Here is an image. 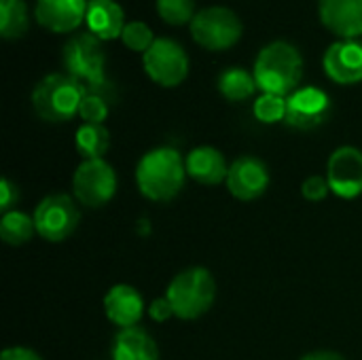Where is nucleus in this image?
<instances>
[{"label": "nucleus", "mask_w": 362, "mask_h": 360, "mask_svg": "<svg viewBox=\"0 0 362 360\" xmlns=\"http://www.w3.org/2000/svg\"><path fill=\"white\" fill-rule=\"evenodd\" d=\"M187 161L172 146H157L144 153L136 166V185L151 202L174 199L187 180Z\"/></svg>", "instance_id": "obj_1"}, {"label": "nucleus", "mask_w": 362, "mask_h": 360, "mask_svg": "<svg viewBox=\"0 0 362 360\" xmlns=\"http://www.w3.org/2000/svg\"><path fill=\"white\" fill-rule=\"evenodd\" d=\"M252 74L263 93L288 98L303 76V57L295 45L274 40L259 51Z\"/></svg>", "instance_id": "obj_2"}, {"label": "nucleus", "mask_w": 362, "mask_h": 360, "mask_svg": "<svg viewBox=\"0 0 362 360\" xmlns=\"http://www.w3.org/2000/svg\"><path fill=\"white\" fill-rule=\"evenodd\" d=\"M85 85L66 72L42 76L32 89V108L47 123H64L78 115Z\"/></svg>", "instance_id": "obj_3"}, {"label": "nucleus", "mask_w": 362, "mask_h": 360, "mask_svg": "<svg viewBox=\"0 0 362 360\" xmlns=\"http://www.w3.org/2000/svg\"><path fill=\"white\" fill-rule=\"evenodd\" d=\"M165 297L170 299L176 318L197 320L214 306L216 282L206 267H187L168 284Z\"/></svg>", "instance_id": "obj_4"}, {"label": "nucleus", "mask_w": 362, "mask_h": 360, "mask_svg": "<svg viewBox=\"0 0 362 360\" xmlns=\"http://www.w3.org/2000/svg\"><path fill=\"white\" fill-rule=\"evenodd\" d=\"M66 74L83 83L87 89L106 87V53L91 32L72 36L62 51Z\"/></svg>", "instance_id": "obj_5"}, {"label": "nucleus", "mask_w": 362, "mask_h": 360, "mask_svg": "<svg viewBox=\"0 0 362 360\" xmlns=\"http://www.w3.org/2000/svg\"><path fill=\"white\" fill-rule=\"evenodd\" d=\"M242 19L229 6H206L191 21L193 40L208 51H227L242 38Z\"/></svg>", "instance_id": "obj_6"}, {"label": "nucleus", "mask_w": 362, "mask_h": 360, "mask_svg": "<svg viewBox=\"0 0 362 360\" xmlns=\"http://www.w3.org/2000/svg\"><path fill=\"white\" fill-rule=\"evenodd\" d=\"M72 189L81 206L102 208L117 193V174L104 159H83L72 176Z\"/></svg>", "instance_id": "obj_7"}, {"label": "nucleus", "mask_w": 362, "mask_h": 360, "mask_svg": "<svg viewBox=\"0 0 362 360\" xmlns=\"http://www.w3.org/2000/svg\"><path fill=\"white\" fill-rule=\"evenodd\" d=\"M142 66L153 83L176 87L189 74V55L174 38H155L151 49L142 53Z\"/></svg>", "instance_id": "obj_8"}, {"label": "nucleus", "mask_w": 362, "mask_h": 360, "mask_svg": "<svg viewBox=\"0 0 362 360\" xmlns=\"http://www.w3.org/2000/svg\"><path fill=\"white\" fill-rule=\"evenodd\" d=\"M78 221H81V212L74 199L66 193L47 195L34 210L36 233L53 244L68 240L78 227Z\"/></svg>", "instance_id": "obj_9"}, {"label": "nucleus", "mask_w": 362, "mask_h": 360, "mask_svg": "<svg viewBox=\"0 0 362 360\" xmlns=\"http://www.w3.org/2000/svg\"><path fill=\"white\" fill-rule=\"evenodd\" d=\"M331 115V98L327 91L308 85L286 98V123L295 129L308 132L322 125Z\"/></svg>", "instance_id": "obj_10"}, {"label": "nucleus", "mask_w": 362, "mask_h": 360, "mask_svg": "<svg viewBox=\"0 0 362 360\" xmlns=\"http://www.w3.org/2000/svg\"><path fill=\"white\" fill-rule=\"evenodd\" d=\"M327 180L331 193L341 199L362 195V151L356 146H339L327 163Z\"/></svg>", "instance_id": "obj_11"}, {"label": "nucleus", "mask_w": 362, "mask_h": 360, "mask_svg": "<svg viewBox=\"0 0 362 360\" xmlns=\"http://www.w3.org/2000/svg\"><path fill=\"white\" fill-rule=\"evenodd\" d=\"M227 189L240 202L259 199L269 187V170L265 161L255 155H242L229 166Z\"/></svg>", "instance_id": "obj_12"}, {"label": "nucleus", "mask_w": 362, "mask_h": 360, "mask_svg": "<svg viewBox=\"0 0 362 360\" xmlns=\"http://www.w3.org/2000/svg\"><path fill=\"white\" fill-rule=\"evenodd\" d=\"M325 72L339 85H356L362 81V40L348 38L333 42L322 57Z\"/></svg>", "instance_id": "obj_13"}, {"label": "nucleus", "mask_w": 362, "mask_h": 360, "mask_svg": "<svg viewBox=\"0 0 362 360\" xmlns=\"http://www.w3.org/2000/svg\"><path fill=\"white\" fill-rule=\"evenodd\" d=\"M89 0H36L34 17L40 28L66 34L76 30L87 17Z\"/></svg>", "instance_id": "obj_14"}, {"label": "nucleus", "mask_w": 362, "mask_h": 360, "mask_svg": "<svg viewBox=\"0 0 362 360\" xmlns=\"http://www.w3.org/2000/svg\"><path fill=\"white\" fill-rule=\"evenodd\" d=\"M318 17L341 40L362 36V0H318Z\"/></svg>", "instance_id": "obj_15"}, {"label": "nucleus", "mask_w": 362, "mask_h": 360, "mask_svg": "<svg viewBox=\"0 0 362 360\" xmlns=\"http://www.w3.org/2000/svg\"><path fill=\"white\" fill-rule=\"evenodd\" d=\"M104 312H106V318L119 329H132V327H138L144 314V299L134 286L115 284L104 295Z\"/></svg>", "instance_id": "obj_16"}, {"label": "nucleus", "mask_w": 362, "mask_h": 360, "mask_svg": "<svg viewBox=\"0 0 362 360\" xmlns=\"http://www.w3.org/2000/svg\"><path fill=\"white\" fill-rule=\"evenodd\" d=\"M185 161H187V174L199 185L214 187L227 180L229 163L225 155L214 146H195L193 151H189Z\"/></svg>", "instance_id": "obj_17"}, {"label": "nucleus", "mask_w": 362, "mask_h": 360, "mask_svg": "<svg viewBox=\"0 0 362 360\" xmlns=\"http://www.w3.org/2000/svg\"><path fill=\"white\" fill-rule=\"evenodd\" d=\"M87 32L100 40H112L123 34L125 13L115 0H89L87 4Z\"/></svg>", "instance_id": "obj_18"}, {"label": "nucleus", "mask_w": 362, "mask_h": 360, "mask_svg": "<svg viewBox=\"0 0 362 360\" xmlns=\"http://www.w3.org/2000/svg\"><path fill=\"white\" fill-rule=\"evenodd\" d=\"M112 360H159V348L144 329H121L115 337Z\"/></svg>", "instance_id": "obj_19"}, {"label": "nucleus", "mask_w": 362, "mask_h": 360, "mask_svg": "<svg viewBox=\"0 0 362 360\" xmlns=\"http://www.w3.org/2000/svg\"><path fill=\"white\" fill-rule=\"evenodd\" d=\"M74 144L83 159H104L106 151L110 149V134L104 125L83 123L76 129Z\"/></svg>", "instance_id": "obj_20"}, {"label": "nucleus", "mask_w": 362, "mask_h": 360, "mask_svg": "<svg viewBox=\"0 0 362 360\" xmlns=\"http://www.w3.org/2000/svg\"><path fill=\"white\" fill-rule=\"evenodd\" d=\"M36 233V223L34 216L19 212V210H8L0 219V238L8 246H23L32 240Z\"/></svg>", "instance_id": "obj_21"}, {"label": "nucleus", "mask_w": 362, "mask_h": 360, "mask_svg": "<svg viewBox=\"0 0 362 360\" xmlns=\"http://www.w3.org/2000/svg\"><path fill=\"white\" fill-rule=\"evenodd\" d=\"M255 89H259L255 74L244 68H227L218 76V91L229 102H244L255 95Z\"/></svg>", "instance_id": "obj_22"}, {"label": "nucleus", "mask_w": 362, "mask_h": 360, "mask_svg": "<svg viewBox=\"0 0 362 360\" xmlns=\"http://www.w3.org/2000/svg\"><path fill=\"white\" fill-rule=\"evenodd\" d=\"M30 28V15L23 0H0V36L21 38Z\"/></svg>", "instance_id": "obj_23"}, {"label": "nucleus", "mask_w": 362, "mask_h": 360, "mask_svg": "<svg viewBox=\"0 0 362 360\" xmlns=\"http://www.w3.org/2000/svg\"><path fill=\"white\" fill-rule=\"evenodd\" d=\"M102 89H87L85 87V95H83L81 108H78V117L85 123L104 125V121L108 117V100H106V95H104Z\"/></svg>", "instance_id": "obj_24"}, {"label": "nucleus", "mask_w": 362, "mask_h": 360, "mask_svg": "<svg viewBox=\"0 0 362 360\" xmlns=\"http://www.w3.org/2000/svg\"><path fill=\"white\" fill-rule=\"evenodd\" d=\"M159 17L170 23V25H185L191 23L195 13V2L193 0H157L155 2Z\"/></svg>", "instance_id": "obj_25"}, {"label": "nucleus", "mask_w": 362, "mask_h": 360, "mask_svg": "<svg viewBox=\"0 0 362 360\" xmlns=\"http://www.w3.org/2000/svg\"><path fill=\"white\" fill-rule=\"evenodd\" d=\"M255 117L261 123H278L286 119V98L274 93H261L255 100Z\"/></svg>", "instance_id": "obj_26"}, {"label": "nucleus", "mask_w": 362, "mask_h": 360, "mask_svg": "<svg viewBox=\"0 0 362 360\" xmlns=\"http://www.w3.org/2000/svg\"><path fill=\"white\" fill-rule=\"evenodd\" d=\"M121 40L129 51L146 53L151 49V45L155 42V36H153V30L144 21H129L123 28Z\"/></svg>", "instance_id": "obj_27"}, {"label": "nucleus", "mask_w": 362, "mask_h": 360, "mask_svg": "<svg viewBox=\"0 0 362 360\" xmlns=\"http://www.w3.org/2000/svg\"><path fill=\"white\" fill-rule=\"evenodd\" d=\"M329 193H331L329 180H327V176H320V174L308 176L301 185V195L308 202H322Z\"/></svg>", "instance_id": "obj_28"}, {"label": "nucleus", "mask_w": 362, "mask_h": 360, "mask_svg": "<svg viewBox=\"0 0 362 360\" xmlns=\"http://www.w3.org/2000/svg\"><path fill=\"white\" fill-rule=\"evenodd\" d=\"M148 316H151V320H155V323H159V325L168 323V320L174 316V308H172L170 299H168V297L155 299V301L148 306Z\"/></svg>", "instance_id": "obj_29"}, {"label": "nucleus", "mask_w": 362, "mask_h": 360, "mask_svg": "<svg viewBox=\"0 0 362 360\" xmlns=\"http://www.w3.org/2000/svg\"><path fill=\"white\" fill-rule=\"evenodd\" d=\"M17 199H19L17 187L8 178H2L0 180V210H2V214L8 212V210H13V206L17 204Z\"/></svg>", "instance_id": "obj_30"}, {"label": "nucleus", "mask_w": 362, "mask_h": 360, "mask_svg": "<svg viewBox=\"0 0 362 360\" xmlns=\"http://www.w3.org/2000/svg\"><path fill=\"white\" fill-rule=\"evenodd\" d=\"M0 360H42L34 350L30 348H21V346H15V348H6L2 352Z\"/></svg>", "instance_id": "obj_31"}, {"label": "nucleus", "mask_w": 362, "mask_h": 360, "mask_svg": "<svg viewBox=\"0 0 362 360\" xmlns=\"http://www.w3.org/2000/svg\"><path fill=\"white\" fill-rule=\"evenodd\" d=\"M301 360H346L341 354L333 352V350H318V352H310L305 356H301Z\"/></svg>", "instance_id": "obj_32"}]
</instances>
